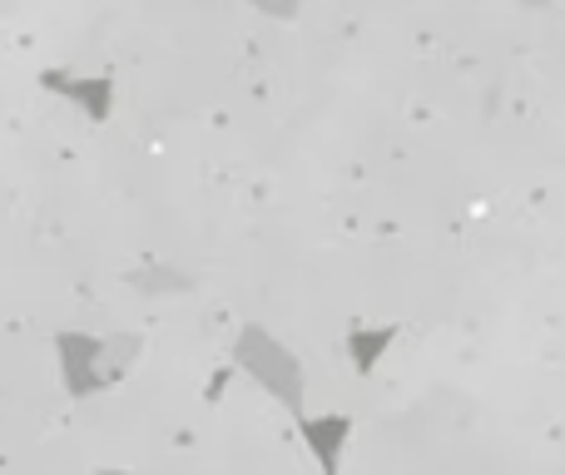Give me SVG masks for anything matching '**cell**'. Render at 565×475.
I'll return each mask as SVG.
<instances>
[{"label":"cell","instance_id":"4","mask_svg":"<svg viewBox=\"0 0 565 475\" xmlns=\"http://www.w3.org/2000/svg\"><path fill=\"white\" fill-rule=\"evenodd\" d=\"M392 342H397V327H352L348 332L352 367H358L362 377H372V371H377V361L392 352Z\"/></svg>","mask_w":565,"mask_h":475},{"label":"cell","instance_id":"3","mask_svg":"<svg viewBox=\"0 0 565 475\" xmlns=\"http://www.w3.org/2000/svg\"><path fill=\"white\" fill-rule=\"evenodd\" d=\"M298 436H302V451L318 461L322 475H338L342 456H348V446H352V417H342V411L302 417L298 421Z\"/></svg>","mask_w":565,"mask_h":475},{"label":"cell","instance_id":"1","mask_svg":"<svg viewBox=\"0 0 565 475\" xmlns=\"http://www.w3.org/2000/svg\"><path fill=\"white\" fill-rule=\"evenodd\" d=\"M228 361H234L254 387H264L268 397L288 411V417H298V421L308 417V411H302V397H308V371H302L298 352H292L278 332L258 327V322H244L238 337H234V347H228Z\"/></svg>","mask_w":565,"mask_h":475},{"label":"cell","instance_id":"2","mask_svg":"<svg viewBox=\"0 0 565 475\" xmlns=\"http://www.w3.org/2000/svg\"><path fill=\"white\" fill-rule=\"evenodd\" d=\"M139 337H95V332H60L55 357H60V381L75 401L99 397L105 387H115L129 367H135Z\"/></svg>","mask_w":565,"mask_h":475},{"label":"cell","instance_id":"5","mask_svg":"<svg viewBox=\"0 0 565 475\" xmlns=\"http://www.w3.org/2000/svg\"><path fill=\"white\" fill-rule=\"evenodd\" d=\"M95 475H139V471H95Z\"/></svg>","mask_w":565,"mask_h":475}]
</instances>
